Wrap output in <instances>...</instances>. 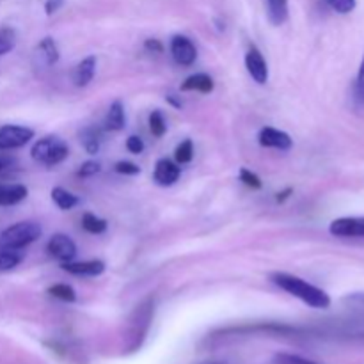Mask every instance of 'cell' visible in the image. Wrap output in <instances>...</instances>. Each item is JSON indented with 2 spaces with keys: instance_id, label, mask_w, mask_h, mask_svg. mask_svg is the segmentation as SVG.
Instances as JSON below:
<instances>
[{
  "instance_id": "1",
  "label": "cell",
  "mask_w": 364,
  "mask_h": 364,
  "mask_svg": "<svg viewBox=\"0 0 364 364\" xmlns=\"http://www.w3.org/2000/svg\"><path fill=\"white\" fill-rule=\"evenodd\" d=\"M270 279L281 288V290L288 291L294 297L301 299L304 304L311 306L315 309H327L331 306V297L322 290V288L315 287V284L308 283V281L301 279L297 276L284 272H276L270 276Z\"/></svg>"
},
{
  "instance_id": "2",
  "label": "cell",
  "mask_w": 364,
  "mask_h": 364,
  "mask_svg": "<svg viewBox=\"0 0 364 364\" xmlns=\"http://www.w3.org/2000/svg\"><path fill=\"white\" fill-rule=\"evenodd\" d=\"M70 153L66 142L57 135H46V137L39 139L31 149V155L36 162L43 164V166L53 167L57 164L63 162Z\"/></svg>"
},
{
  "instance_id": "3",
  "label": "cell",
  "mask_w": 364,
  "mask_h": 364,
  "mask_svg": "<svg viewBox=\"0 0 364 364\" xmlns=\"http://www.w3.org/2000/svg\"><path fill=\"white\" fill-rule=\"evenodd\" d=\"M39 237H41V226L32 220H23V223H16L2 231L0 245L9 249H23L38 240Z\"/></svg>"
},
{
  "instance_id": "4",
  "label": "cell",
  "mask_w": 364,
  "mask_h": 364,
  "mask_svg": "<svg viewBox=\"0 0 364 364\" xmlns=\"http://www.w3.org/2000/svg\"><path fill=\"white\" fill-rule=\"evenodd\" d=\"M34 137V130L18 124H4L0 127V151L16 149L27 144Z\"/></svg>"
},
{
  "instance_id": "5",
  "label": "cell",
  "mask_w": 364,
  "mask_h": 364,
  "mask_svg": "<svg viewBox=\"0 0 364 364\" xmlns=\"http://www.w3.org/2000/svg\"><path fill=\"white\" fill-rule=\"evenodd\" d=\"M329 231L338 238H364V217H341L331 223Z\"/></svg>"
},
{
  "instance_id": "6",
  "label": "cell",
  "mask_w": 364,
  "mask_h": 364,
  "mask_svg": "<svg viewBox=\"0 0 364 364\" xmlns=\"http://www.w3.org/2000/svg\"><path fill=\"white\" fill-rule=\"evenodd\" d=\"M46 251H48L52 258L59 259L60 263H66L77 256V245H75V242L68 235L57 233L48 240Z\"/></svg>"
},
{
  "instance_id": "7",
  "label": "cell",
  "mask_w": 364,
  "mask_h": 364,
  "mask_svg": "<svg viewBox=\"0 0 364 364\" xmlns=\"http://www.w3.org/2000/svg\"><path fill=\"white\" fill-rule=\"evenodd\" d=\"M171 53L180 66H192L198 59V50L187 36H174L171 39Z\"/></svg>"
},
{
  "instance_id": "8",
  "label": "cell",
  "mask_w": 364,
  "mask_h": 364,
  "mask_svg": "<svg viewBox=\"0 0 364 364\" xmlns=\"http://www.w3.org/2000/svg\"><path fill=\"white\" fill-rule=\"evenodd\" d=\"M245 68H247L252 80L258 82L259 85L267 84V80H269V68H267L265 57H263V53L256 46L249 48L247 55H245Z\"/></svg>"
},
{
  "instance_id": "9",
  "label": "cell",
  "mask_w": 364,
  "mask_h": 364,
  "mask_svg": "<svg viewBox=\"0 0 364 364\" xmlns=\"http://www.w3.org/2000/svg\"><path fill=\"white\" fill-rule=\"evenodd\" d=\"M258 139L263 148H274L281 149V151H288L291 148V144H294V141H291V137L287 132H281L272 127L262 128Z\"/></svg>"
},
{
  "instance_id": "10",
  "label": "cell",
  "mask_w": 364,
  "mask_h": 364,
  "mask_svg": "<svg viewBox=\"0 0 364 364\" xmlns=\"http://www.w3.org/2000/svg\"><path fill=\"white\" fill-rule=\"evenodd\" d=\"M181 169L174 162L167 159H160L155 166V173H153V178L159 185L162 187H169V185L176 183L178 178H180Z\"/></svg>"
},
{
  "instance_id": "11",
  "label": "cell",
  "mask_w": 364,
  "mask_h": 364,
  "mask_svg": "<svg viewBox=\"0 0 364 364\" xmlns=\"http://www.w3.org/2000/svg\"><path fill=\"white\" fill-rule=\"evenodd\" d=\"M63 270L66 272L73 274V276H89V277H95L103 274L105 270V263L100 262V259H91V262H66L63 263Z\"/></svg>"
},
{
  "instance_id": "12",
  "label": "cell",
  "mask_w": 364,
  "mask_h": 364,
  "mask_svg": "<svg viewBox=\"0 0 364 364\" xmlns=\"http://www.w3.org/2000/svg\"><path fill=\"white\" fill-rule=\"evenodd\" d=\"M96 73V57L95 55H89L85 57L84 60L78 63V66L75 68L73 71V82L77 87H85L92 82Z\"/></svg>"
},
{
  "instance_id": "13",
  "label": "cell",
  "mask_w": 364,
  "mask_h": 364,
  "mask_svg": "<svg viewBox=\"0 0 364 364\" xmlns=\"http://www.w3.org/2000/svg\"><path fill=\"white\" fill-rule=\"evenodd\" d=\"M36 57H38L39 66L50 68L59 60V48H57V43L52 38L41 39V43L36 48Z\"/></svg>"
},
{
  "instance_id": "14",
  "label": "cell",
  "mask_w": 364,
  "mask_h": 364,
  "mask_svg": "<svg viewBox=\"0 0 364 364\" xmlns=\"http://www.w3.org/2000/svg\"><path fill=\"white\" fill-rule=\"evenodd\" d=\"M28 191L25 185H4L0 183V206H13L27 198Z\"/></svg>"
},
{
  "instance_id": "15",
  "label": "cell",
  "mask_w": 364,
  "mask_h": 364,
  "mask_svg": "<svg viewBox=\"0 0 364 364\" xmlns=\"http://www.w3.org/2000/svg\"><path fill=\"white\" fill-rule=\"evenodd\" d=\"M181 91H198L208 95L213 91V78L206 73H196L181 84Z\"/></svg>"
},
{
  "instance_id": "16",
  "label": "cell",
  "mask_w": 364,
  "mask_h": 364,
  "mask_svg": "<svg viewBox=\"0 0 364 364\" xmlns=\"http://www.w3.org/2000/svg\"><path fill=\"white\" fill-rule=\"evenodd\" d=\"M124 124H127V117H124L123 103L114 102L112 105H110L109 114H107L105 128L110 132H119V130H123Z\"/></svg>"
},
{
  "instance_id": "17",
  "label": "cell",
  "mask_w": 364,
  "mask_h": 364,
  "mask_svg": "<svg viewBox=\"0 0 364 364\" xmlns=\"http://www.w3.org/2000/svg\"><path fill=\"white\" fill-rule=\"evenodd\" d=\"M267 13L274 25H283L288 20V0H265Z\"/></svg>"
},
{
  "instance_id": "18",
  "label": "cell",
  "mask_w": 364,
  "mask_h": 364,
  "mask_svg": "<svg viewBox=\"0 0 364 364\" xmlns=\"http://www.w3.org/2000/svg\"><path fill=\"white\" fill-rule=\"evenodd\" d=\"M23 259L20 249H9L2 247L0 245V272H7V270H13L14 267H18Z\"/></svg>"
},
{
  "instance_id": "19",
  "label": "cell",
  "mask_w": 364,
  "mask_h": 364,
  "mask_svg": "<svg viewBox=\"0 0 364 364\" xmlns=\"http://www.w3.org/2000/svg\"><path fill=\"white\" fill-rule=\"evenodd\" d=\"M80 142L89 155H96L100 151V144H102L100 132L95 130V128H84L80 132Z\"/></svg>"
},
{
  "instance_id": "20",
  "label": "cell",
  "mask_w": 364,
  "mask_h": 364,
  "mask_svg": "<svg viewBox=\"0 0 364 364\" xmlns=\"http://www.w3.org/2000/svg\"><path fill=\"white\" fill-rule=\"evenodd\" d=\"M52 199L55 201V205L59 206L60 210H71L73 206L78 205V198L71 192H68L66 188L55 187L52 191Z\"/></svg>"
},
{
  "instance_id": "21",
  "label": "cell",
  "mask_w": 364,
  "mask_h": 364,
  "mask_svg": "<svg viewBox=\"0 0 364 364\" xmlns=\"http://www.w3.org/2000/svg\"><path fill=\"white\" fill-rule=\"evenodd\" d=\"M82 228L91 235H102L107 230V220L100 219L95 213H84V217H82Z\"/></svg>"
},
{
  "instance_id": "22",
  "label": "cell",
  "mask_w": 364,
  "mask_h": 364,
  "mask_svg": "<svg viewBox=\"0 0 364 364\" xmlns=\"http://www.w3.org/2000/svg\"><path fill=\"white\" fill-rule=\"evenodd\" d=\"M48 295L59 299L63 302H75L77 301V291L70 284H53L48 288Z\"/></svg>"
},
{
  "instance_id": "23",
  "label": "cell",
  "mask_w": 364,
  "mask_h": 364,
  "mask_svg": "<svg viewBox=\"0 0 364 364\" xmlns=\"http://www.w3.org/2000/svg\"><path fill=\"white\" fill-rule=\"evenodd\" d=\"M149 130H151V134L155 135V137H162V135L166 134L167 124L160 110H153V112L149 114Z\"/></svg>"
},
{
  "instance_id": "24",
  "label": "cell",
  "mask_w": 364,
  "mask_h": 364,
  "mask_svg": "<svg viewBox=\"0 0 364 364\" xmlns=\"http://www.w3.org/2000/svg\"><path fill=\"white\" fill-rule=\"evenodd\" d=\"M354 102L358 107H364V55L359 64L358 77L354 82Z\"/></svg>"
},
{
  "instance_id": "25",
  "label": "cell",
  "mask_w": 364,
  "mask_h": 364,
  "mask_svg": "<svg viewBox=\"0 0 364 364\" xmlns=\"http://www.w3.org/2000/svg\"><path fill=\"white\" fill-rule=\"evenodd\" d=\"M192 156H194V146H192V141L187 139V141H183L181 144H178L176 151H174V159H176V162L180 164V166L191 162Z\"/></svg>"
},
{
  "instance_id": "26",
  "label": "cell",
  "mask_w": 364,
  "mask_h": 364,
  "mask_svg": "<svg viewBox=\"0 0 364 364\" xmlns=\"http://www.w3.org/2000/svg\"><path fill=\"white\" fill-rule=\"evenodd\" d=\"M327 6L333 11H336L338 14H348L355 9L358 6V0H323Z\"/></svg>"
},
{
  "instance_id": "27",
  "label": "cell",
  "mask_w": 364,
  "mask_h": 364,
  "mask_svg": "<svg viewBox=\"0 0 364 364\" xmlns=\"http://www.w3.org/2000/svg\"><path fill=\"white\" fill-rule=\"evenodd\" d=\"M240 180L244 181V183L247 185V187L256 188V191L263 187V183H262V180H259L258 174L251 173V171L245 169V167H242V169H240Z\"/></svg>"
},
{
  "instance_id": "28",
  "label": "cell",
  "mask_w": 364,
  "mask_h": 364,
  "mask_svg": "<svg viewBox=\"0 0 364 364\" xmlns=\"http://www.w3.org/2000/svg\"><path fill=\"white\" fill-rule=\"evenodd\" d=\"M114 169H116V173H119V174H130V176H134V174L141 173V167H139L137 164L124 162V160H121V162H117Z\"/></svg>"
},
{
  "instance_id": "29",
  "label": "cell",
  "mask_w": 364,
  "mask_h": 364,
  "mask_svg": "<svg viewBox=\"0 0 364 364\" xmlns=\"http://www.w3.org/2000/svg\"><path fill=\"white\" fill-rule=\"evenodd\" d=\"M102 171V166H100V162H92V160H89V162L82 164L80 169H78V176L82 178H87V176H92V174L100 173Z\"/></svg>"
},
{
  "instance_id": "30",
  "label": "cell",
  "mask_w": 364,
  "mask_h": 364,
  "mask_svg": "<svg viewBox=\"0 0 364 364\" xmlns=\"http://www.w3.org/2000/svg\"><path fill=\"white\" fill-rule=\"evenodd\" d=\"M127 149L130 153H134V155H139V153L144 151V142H142V139L137 137V135H130V137L127 139Z\"/></svg>"
},
{
  "instance_id": "31",
  "label": "cell",
  "mask_w": 364,
  "mask_h": 364,
  "mask_svg": "<svg viewBox=\"0 0 364 364\" xmlns=\"http://www.w3.org/2000/svg\"><path fill=\"white\" fill-rule=\"evenodd\" d=\"M277 363H281V364H316V363L309 361V359L299 358V355H290V354L277 355Z\"/></svg>"
},
{
  "instance_id": "32",
  "label": "cell",
  "mask_w": 364,
  "mask_h": 364,
  "mask_svg": "<svg viewBox=\"0 0 364 364\" xmlns=\"http://www.w3.org/2000/svg\"><path fill=\"white\" fill-rule=\"evenodd\" d=\"M16 164V159L11 155H7V153H0V173L6 169H11V167Z\"/></svg>"
},
{
  "instance_id": "33",
  "label": "cell",
  "mask_w": 364,
  "mask_h": 364,
  "mask_svg": "<svg viewBox=\"0 0 364 364\" xmlns=\"http://www.w3.org/2000/svg\"><path fill=\"white\" fill-rule=\"evenodd\" d=\"M144 48L148 50V52H153V53H162L164 52V45L159 41V39H146Z\"/></svg>"
},
{
  "instance_id": "34",
  "label": "cell",
  "mask_w": 364,
  "mask_h": 364,
  "mask_svg": "<svg viewBox=\"0 0 364 364\" xmlns=\"http://www.w3.org/2000/svg\"><path fill=\"white\" fill-rule=\"evenodd\" d=\"M63 2L64 0H46V4H45V11H46V14H53V13H57V11L60 9V6H63Z\"/></svg>"
},
{
  "instance_id": "35",
  "label": "cell",
  "mask_w": 364,
  "mask_h": 364,
  "mask_svg": "<svg viewBox=\"0 0 364 364\" xmlns=\"http://www.w3.org/2000/svg\"><path fill=\"white\" fill-rule=\"evenodd\" d=\"M11 48H13V43L6 38H0V55H4V53L9 52Z\"/></svg>"
},
{
  "instance_id": "36",
  "label": "cell",
  "mask_w": 364,
  "mask_h": 364,
  "mask_svg": "<svg viewBox=\"0 0 364 364\" xmlns=\"http://www.w3.org/2000/svg\"><path fill=\"white\" fill-rule=\"evenodd\" d=\"M290 194H291V188H287V191L284 192H279V194H277V203H283V201H287L288 198H290Z\"/></svg>"
}]
</instances>
